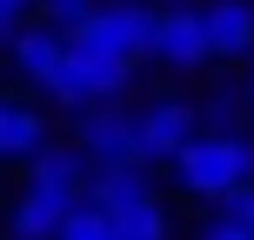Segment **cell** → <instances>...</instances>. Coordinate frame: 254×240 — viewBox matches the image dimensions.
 Returning <instances> with one entry per match:
<instances>
[{"label":"cell","instance_id":"6da1fadb","mask_svg":"<svg viewBox=\"0 0 254 240\" xmlns=\"http://www.w3.org/2000/svg\"><path fill=\"white\" fill-rule=\"evenodd\" d=\"M174 180L194 200H228V193H241L254 180V140L234 134V127H207L174 153Z\"/></svg>","mask_w":254,"mask_h":240},{"label":"cell","instance_id":"7a4b0ae2","mask_svg":"<svg viewBox=\"0 0 254 240\" xmlns=\"http://www.w3.org/2000/svg\"><path fill=\"white\" fill-rule=\"evenodd\" d=\"M154 20H161V7H147V0H101L67 40L94 47V53H121V60H147L154 53Z\"/></svg>","mask_w":254,"mask_h":240},{"label":"cell","instance_id":"3957f363","mask_svg":"<svg viewBox=\"0 0 254 240\" xmlns=\"http://www.w3.org/2000/svg\"><path fill=\"white\" fill-rule=\"evenodd\" d=\"M127 80H134V60H121V53H94V47H74L67 40V60L61 74H54V100L67 107H87V100H114V94H127Z\"/></svg>","mask_w":254,"mask_h":240},{"label":"cell","instance_id":"277c9868","mask_svg":"<svg viewBox=\"0 0 254 240\" xmlns=\"http://www.w3.org/2000/svg\"><path fill=\"white\" fill-rule=\"evenodd\" d=\"M147 60L174 67V74H194V67L214 60V40H207L201 27V7H161V20H154V53Z\"/></svg>","mask_w":254,"mask_h":240},{"label":"cell","instance_id":"5b68a950","mask_svg":"<svg viewBox=\"0 0 254 240\" xmlns=\"http://www.w3.org/2000/svg\"><path fill=\"white\" fill-rule=\"evenodd\" d=\"M80 147H87L94 167L147 160V153H140V120L134 114H114L107 100H87V107H80Z\"/></svg>","mask_w":254,"mask_h":240},{"label":"cell","instance_id":"8992f818","mask_svg":"<svg viewBox=\"0 0 254 240\" xmlns=\"http://www.w3.org/2000/svg\"><path fill=\"white\" fill-rule=\"evenodd\" d=\"M134 120H140V153L147 160H174L201 134V107H188V100H147Z\"/></svg>","mask_w":254,"mask_h":240},{"label":"cell","instance_id":"52a82bcc","mask_svg":"<svg viewBox=\"0 0 254 240\" xmlns=\"http://www.w3.org/2000/svg\"><path fill=\"white\" fill-rule=\"evenodd\" d=\"M67 214H74V200H67V193L34 187V180H27V193L13 200V214H7V240H61Z\"/></svg>","mask_w":254,"mask_h":240},{"label":"cell","instance_id":"ba28073f","mask_svg":"<svg viewBox=\"0 0 254 240\" xmlns=\"http://www.w3.org/2000/svg\"><path fill=\"white\" fill-rule=\"evenodd\" d=\"M201 27L214 40V60L254 53V0H201Z\"/></svg>","mask_w":254,"mask_h":240},{"label":"cell","instance_id":"9c48e42d","mask_svg":"<svg viewBox=\"0 0 254 240\" xmlns=\"http://www.w3.org/2000/svg\"><path fill=\"white\" fill-rule=\"evenodd\" d=\"M61 60H67V34H61L54 20H47V27H20V34H13V74H20V80L54 87Z\"/></svg>","mask_w":254,"mask_h":240},{"label":"cell","instance_id":"30bf717a","mask_svg":"<svg viewBox=\"0 0 254 240\" xmlns=\"http://www.w3.org/2000/svg\"><path fill=\"white\" fill-rule=\"evenodd\" d=\"M27 180L34 187H54V193H67V200H80V193L94 187V160H87V147H40L34 153V167H27Z\"/></svg>","mask_w":254,"mask_h":240},{"label":"cell","instance_id":"8fae6325","mask_svg":"<svg viewBox=\"0 0 254 240\" xmlns=\"http://www.w3.org/2000/svg\"><path fill=\"white\" fill-rule=\"evenodd\" d=\"M47 147V120L27 100H0V160H34Z\"/></svg>","mask_w":254,"mask_h":240},{"label":"cell","instance_id":"7c38bea8","mask_svg":"<svg viewBox=\"0 0 254 240\" xmlns=\"http://www.w3.org/2000/svg\"><path fill=\"white\" fill-rule=\"evenodd\" d=\"M114 234L121 240H167V207L154 200V193H140V200L114 207Z\"/></svg>","mask_w":254,"mask_h":240},{"label":"cell","instance_id":"4fadbf2b","mask_svg":"<svg viewBox=\"0 0 254 240\" xmlns=\"http://www.w3.org/2000/svg\"><path fill=\"white\" fill-rule=\"evenodd\" d=\"M94 7H101V0H40V13H47V20L61 27V34H74V27L87 20Z\"/></svg>","mask_w":254,"mask_h":240},{"label":"cell","instance_id":"5bb4252c","mask_svg":"<svg viewBox=\"0 0 254 240\" xmlns=\"http://www.w3.org/2000/svg\"><path fill=\"white\" fill-rule=\"evenodd\" d=\"M201 240H254V227H241L234 214H221V220H207V227H201Z\"/></svg>","mask_w":254,"mask_h":240},{"label":"cell","instance_id":"9a60e30c","mask_svg":"<svg viewBox=\"0 0 254 240\" xmlns=\"http://www.w3.org/2000/svg\"><path fill=\"white\" fill-rule=\"evenodd\" d=\"M221 214H234L241 227H254V180H248L241 193H228V200H221Z\"/></svg>","mask_w":254,"mask_h":240},{"label":"cell","instance_id":"2e32d148","mask_svg":"<svg viewBox=\"0 0 254 240\" xmlns=\"http://www.w3.org/2000/svg\"><path fill=\"white\" fill-rule=\"evenodd\" d=\"M201 120H214V127H234L241 114H234V94H214V100L201 107Z\"/></svg>","mask_w":254,"mask_h":240},{"label":"cell","instance_id":"e0dca14e","mask_svg":"<svg viewBox=\"0 0 254 240\" xmlns=\"http://www.w3.org/2000/svg\"><path fill=\"white\" fill-rule=\"evenodd\" d=\"M27 7H34V0H0V34H13V27L27 20Z\"/></svg>","mask_w":254,"mask_h":240},{"label":"cell","instance_id":"ac0fdd59","mask_svg":"<svg viewBox=\"0 0 254 240\" xmlns=\"http://www.w3.org/2000/svg\"><path fill=\"white\" fill-rule=\"evenodd\" d=\"M248 100H254V67H248Z\"/></svg>","mask_w":254,"mask_h":240},{"label":"cell","instance_id":"d6986e66","mask_svg":"<svg viewBox=\"0 0 254 240\" xmlns=\"http://www.w3.org/2000/svg\"><path fill=\"white\" fill-rule=\"evenodd\" d=\"M114 240H121V234H114Z\"/></svg>","mask_w":254,"mask_h":240}]
</instances>
